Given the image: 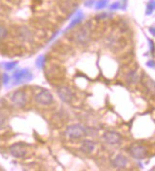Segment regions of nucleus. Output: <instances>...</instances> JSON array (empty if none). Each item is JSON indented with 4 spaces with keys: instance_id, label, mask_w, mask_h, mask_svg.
<instances>
[{
    "instance_id": "nucleus-21",
    "label": "nucleus",
    "mask_w": 155,
    "mask_h": 171,
    "mask_svg": "<svg viewBox=\"0 0 155 171\" xmlns=\"http://www.w3.org/2000/svg\"><path fill=\"white\" fill-rule=\"evenodd\" d=\"M2 80H3V83L4 84H7L9 82V80H10V77H9V76L8 75H3V77H2Z\"/></svg>"
},
{
    "instance_id": "nucleus-24",
    "label": "nucleus",
    "mask_w": 155,
    "mask_h": 171,
    "mask_svg": "<svg viewBox=\"0 0 155 171\" xmlns=\"http://www.w3.org/2000/svg\"><path fill=\"white\" fill-rule=\"evenodd\" d=\"M120 6V4H119L118 2H116V3H114V4H112L111 5V7H110V9L111 10H116V9H118V7Z\"/></svg>"
},
{
    "instance_id": "nucleus-26",
    "label": "nucleus",
    "mask_w": 155,
    "mask_h": 171,
    "mask_svg": "<svg viewBox=\"0 0 155 171\" xmlns=\"http://www.w3.org/2000/svg\"><path fill=\"white\" fill-rule=\"evenodd\" d=\"M4 124H5V120H4V119H2L1 117H0V129H1V128L4 126Z\"/></svg>"
},
{
    "instance_id": "nucleus-25",
    "label": "nucleus",
    "mask_w": 155,
    "mask_h": 171,
    "mask_svg": "<svg viewBox=\"0 0 155 171\" xmlns=\"http://www.w3.org/2000/svg\"><path fill=\"white\" fill-rule=\"evenodd\" d=\"M147 64V66H150V67H155V62L152 60H150Z\"/></svg>"
},
{
    "instance_id": "nucleus-27",
    "label": "nucleus",
    "mask_w": 155,
    "mask_h": 171,
    "mask_svg": "<svg viewBox=\"0 0 155 171\" xmlns=\"http://www.w3.org/2000/svg\"><path fill=\"white\" fill-rule=\"evenodd\" d=\"M150 32L152 34V35H154V37H155V28H150Z\"/></svg>"
},
{
    "instance_id": "nucleus-19",
    "label": "nucleus",
    "mask_w": 155,
    "mask_h": 171,
    "mask_svg": "<svg viewBox=\"0 0 155 171\" xmlns=\"http://www.w3.org/2000/svg\"><path fill=\"white\" fill-rule=\"evenodd\" d=\"M17 65V62H9V63H5L4 66L7 70H12Z\"/></svg>"
},
{
    "instance_id": "nucleus-6",
    "label": "nucleus",
    "mask_w": 155,
    "mask_h": 171,
    "mask_svg": "<svg viewBox=\"0 0 155 171\" xmlns=\"http://www.w3.org/2000/svg\"><path fill=\"white\" fill-rule=\"evenodd\" d=\"M9 152L12 157H15V158L21 159V158H24V157L27 155L28 149H27V146L24 144L17 142V144H15L10 146Z\"/></svg>"
},
{
    "instance_id": "nucleus-8",
    "label": "nucleus",
    "mask_w": 155,
    "mask_h": 171,
    "mask_svg": "<svg viewBox=\"0 0 155 171\" xmlns=\"http://www.w3.org/2000/svg\"><path fill=\"white\" fill-rule=\"evenodd\" d=\"M12 78H13V83L15 84H21V83H24L27 81H30L32 78V76L30 73L29 70L23 69V70H20V71H18V72H16L15 75H13Z\"/></svg>"
},
{
    "instance_id": "nucleus-9",
    "label": "nucleus",
    "mask_w": 155,
    "mask_h": 171,
    "mask_svg": "<svg viewBox=\"0 0 155 171\" xmlns=\"http://www.w3.org/2000/svg\"><path fill=\"white\" fill-rule=\"evenodd\" d=\"M57 95L65 102H70L73 99V92L69 86H60L57 89Z\"/></svg>"
},
{
    "instance_id": "nucleus-20",
    "label": "nucleus",
    "mask_w": 155,
    "mask_h": 171,
    "mask_svg": "<svg viewBox=\"0 0 155 171\" xmlns=\"http://www.w3.org/2000/svg\"><path fill=\"white\" fill-rule=\"evenodd\" d=\"M154 6H155V3H154V2H151L150 4L147 5V15H150V13L152 12V11H153L154 8H155Z\"/></svg>"
},
{
    "instance_id": "nucleus-13",
    "label": "nucleus",
    "mask_w": 155,
    "mask_h": 171,
    "mask_svg": "<svg viewBox=\"0 0 155 171\" xmlns=\"http://www.w3.org/2000/svg\"><path fill=\"white\" fill-rule=\"evenodd\" d=\"M47 75L49 77H51L52 78H55L57 80L58 77L63 76V70L61 69L60 66L58 65H51L47 70Z\"/></svg>"
},
{
    "instance_id": "nucleus-11",
    "label": "nucleus",
    "mask_w": 155,
    "mask_h": 171,
    "mask_svg": "<svg viewBox=\"0 0 155 171\" xmlns=\"http://www.w3.org/2000/svg\"><path fill=\"white\" fill-rule=\"evenodd\" d=\"M16 33H17V37L20 40H22L24 42H30L32 40V33L26 26L19 27Z\"/></svg>"
},
{
    "instance_id": "nucleus-14",
    "label": "nucleus",
    "mask_w": 155,
    "mask_h": 171,
    "mask_svg": "<svg viewBox=\"0 0 155 171\" xmlns=\"http://www.w3.org/2000/svg\"><path fill=\"white\" fill-rule=\"evenodd\" d=\"M142 81H143V84L146 87V89L152 95H155V81L152 80L151 78L149 77L147 75H144V77L142 78Z\"/></svg>"
},
{
    "instance_id": "nucleus-10",
    "label": "nucleus",
    "mask_w": 155,
    "mask_h": 171,
    "mask_svg": "<svg viewBox=\"0 0 155 171\" xmlns=\"http://www.w3.org/2000/svg\"><path fill=\"white\" fill-rule=\"evenodd\" d=\"M104 140L108 142L109 144H112V145H114V144H119L121 141H122V137H121V135L117 133V132H114V131H108V132H106L104 134V136H103Z\"/></svg>"
},
{
    "instance_id": "nucleus-7",
    "label": "nucleus",
    "mask_w": 155,
    "mask_h": 171,
    "mask_svg": "<svg viewBox=\"0 0 155 171\" xmlns=\"http://www.w3.org/2000/svg\"><path fill=\"white\" fill-rule=\"evenodd\" d=\"M35 102L40 105H50L53 102V96L49 90H42L35 96Z\"/></svg>"
},
{
    "instance_id": "nucleus-22",
    "label": "nucleus",
    "mask_w": 155,
    "mask_h": 171,
    "mask_svg": "<svg viewBox=\"0 0 155 171\" xmlns=\"http://www.w3.org/2000/svg\"><path fill=\"white\" fill-rule=\"evenodd\" d=\"M43 59H44L43 56H41V58H39L38 60L36 61V64H37V66H38V67H42V66H43V60H42Z\"/></svg>"
},
{
    "instance_id": "nucleus-18",
    "label": "nucleus",
    "mask_w": 155,
    "mask_h": 171,
    "mask_svg": "<svg viewBox=\"0 0 155 171\" xmlns=\"http://www.w3.org/2000/svg\"><path fill=\"white\" fill-rule=\"evenodd\" d=\"M108 4V0H99L96 4H95V8L97 10H101L103 8H105Z\"/></svg>"
},
{
    "instance_id": "nucleus-17",
    "label": "nucleus",
    "mask_w": 155,
    "mask_h": 171,
    "mask_svg": "<svg viewBox=\"0 0 155 171\" xmlns=\"http://www.w3.org/2000/svg\"><path fill=\"white\" fill-rule=\"evenodd\" d=\"M8 34H9L8 29H7V28L4 27V26L0 25V41L4 40L7 37H8Z\"/></svg>"
},
{
    "instance_id": "nucleus-12",
    "label": "nucleus",
    "mask_w": 155,
    "mask_h": 171,
    "mask_svg": "<svg viewBox=\"0 0 155 171\" xmlns=\"http://www.w3.org/2000/svg\"><path fill=\"white\" fill-rule=\"evenodd\" d=\"M95 149V144L90 140H84L81 142L80 150L85 154H90L94 151Z\"/></svg>"
},
{
    "instance_id": "nucleus-4",
    "label": "nucleus",
    "mask_w": 155,
    "mask_h": 171,
    "mask_svg": "<svg viewBox=\"0 0 155 171\" xmlns=\"http://www.w3.org/2000/svg\"><path fill=\"white\" fill-rule=\"evenodd\" d=\"M129 152L131 155V157H133L134 159L137 160H142L145 159L147 156V148L141 144H133L130 146L129 148Z\"/></svg>"
},
{
    "instance_id": "nucleus-28",
    "label": "nucleus",
    "mask_w": 155,
    "mask_h": 171,
    "mask_svg": "<svg viewBox=\"0 0 155 171\" xmlns=\"http://www.w3.org/2000/svg\"><path fill=\"white\" fill-rule=\"evenodd\" d=\"M93 3V0H90L89 2V1H88V2H86V6H89V5H91Z\"/></svg>"
},
{
    "instance_id": "nucleus-3",
    "label": "nucleus",
    "mask_w": 155,
    "mask_h": 171,
    "mask_svg": "<svg viewBox=\"0 0 155 171\" xmlns=\"http://www.w3.org/2000/svg\"><path fill=\"white\" fill-rule=\"evenodd\" d=\"M11 102L16 108H22L28 102V96L23 90H16L11 95Z\"/></svg>"
},
{
    "instance_id": "nucleus-1",
    "label": "nucleus",
    "mask_w": 155,
    "mask_h": 171,
    "mask_svg": "<svg viewBox=\"0 0 155 171\" xmlns=\"http://www.w3.org/2000/svg\"><path fill=\"white\" fill-rule=\"evenodd\" d=\"M72 37L74 40L75 43L79 44V45H86L89 43V41L90 39L89 31L86 27L78 28V29H76L72 33Z\"/></svg>"
},
{
    "instance_id": "nucleus-16",
    "label": "nucleus",
    "mask_w": 155,
    "mask_h": 171,
    "mask_svg": "<svg viewBox=\"0 0 155 171\" xmlns=\"http://www.w3.org/2000/svg\"><path fill=\"white\" fill-rule=\"evenodd\" d=\"M126 78H128V81L130 84L135 83L138 80V75L136 74L135 71H131V72H130L128 74V76H126Z\"/></svg>"
},
{
    "instance_id": "nucleus-2",
    "label": "nucleus",
    "mask_w": 155,
    "mask_h": 171,
    "mask_svg": "<svg viewBox=\"0 0 155 171\" xmlns=\"http://www.w3.org/2000/svg\"><path fill=\"white\" fill-rule=\"evenodd\" d=\"M86 134H87L86 129L82 125H80V124L70 125V126H69L67 128L66 132H65L66 137L69 138V139H70V140H78V139H81L83 137H85Z\"/></svg>"
},
{
    "instance_id": "nucleus-5",
    "label": "nucleus",
    "mask_w": 155,
    "mask_h": 171,
    "mask_svg": "<svg viewBox=\"0 0 155 171\" xmlns=\"http://www.w3.org/2000/svg\"><path fill=\"white\" fill-rule=\"evenodd\" d=\"M57 5H58V8L63 13L69 15V13L74 12L78 3H77L76 0H58Z\"/></svg>"
},
{
    "instance_id": "nucleus-23",
    "label": "nucleus",
    "mask_w": 155,
    "mask_h": 171,
    "mask_svg": "<svg viewBox=\"0 0 155 171\" xmlns=\"http://www.w3.org/2000/svg\"><path fill=\"white\" fill-rule=\"evenodd\" d=\"M149 42H150V51H151L152 53H154V51H155V45H154V42H153L152 40H149Z\"/></svg>"
},
{
    "instance_id": "nucleus-15",
    "label": "nucleus",
    "mask_w": 155,
    "mask_h": 171,
    "mask_svg": "<svg viewBox=\"0 0 155 171\" xmlns=\"http://www.w3.org/2000/svg\"><path fill=\"white\" fill-rule=\"evenodd\" d=\"M112 165H113L114 167L119 168V169L124 168L128 165V159L123 155H118L113 159V161H112Z\"/></svg>"
}]
</instances>
